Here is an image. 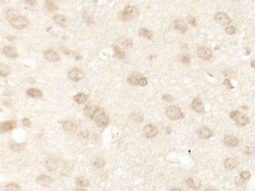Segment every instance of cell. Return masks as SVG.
<instances>
[{"mask_svg":"<svg viewBox=\"0 0 255 191\" xmlns=\"http://www.w3.org/2000/svg\"><path fill=\"white\" fill-rule=\"evenodd\" d=\"M83 76L82 71L77 68H73L68 73V76L69 78L73 81H79L83 78Z\"/></svg>","mask_w":255,"mask_h":191,"instance_id":"cell-8","label":"cell"},{"mask_svg":"<svg viewBox=\"0 0 255 191\" xmlns=\"http://www.w3.org/2000/svg\"><path fill=\"white\" fill-rule=\"evenodd\" d=\"M37 181L40 184L43 186H48L51 184L52 179L47 175H40L37 179Z\"/></svg>","mask_w":255,"mask_h":191,"instance_id":"cell-17","label":"cell"},{"mask_svg":"<svg viewBox=\"0 0 255 191\" xmlns=\"http://www.w3.org/2000/svg\"><path fill=\"white\" fill-rule=\"evenodd\" d=\"M9 22L12 27L18 29H23L29 24V21L27 18L19 15H13L10 16Z\"/></svg>","mask_w":255,"mask_h":191,"instance_id":"cell-3","label":"cell"},{"mask_svg":"<svg viewBox=\"0 0 255 191\" xmlns=\"http://www.w3.org/2000/svg\"><path fill=\"white\" fill-rule=\"evenodd\" d=\"M143 77V76L139 73H133L128 77V82L131 85H139V82Z\"/></svg>","mask_w":255,"mask_h":191,"instance_id":"cell-14","label":"cell"},{"mask_svg":"<svg viewBox=\"0 0 255 191\" xmlns=\"http://www.w3.org/2000/svg\"><path fill=\"white\" fill-rule=\"evenodd\" d=\"M5 190L6 191H21V188L18 185L15 183H11L7 185Z\"/></svg>","mask_w":255,"mask_h":191,"instance_id":"cell-28","label":"cell"},{"mask_svg":"<svg viewBox=\"0 0 255 191\" xmlns=\"http://www.w3.org/2000/svg\"><path fill=\"white\" fill-rule=\"evenodd\" d=\"M139 35L140 36H142L143 37L147 38L148 39H151L152 36H153L152 32L148 29L145 28H142L139 29Z\"/></svg>","mask_w":255,"mask_h":191,"instance_id":"cell-26","label":"cell"},{"mask_svg":"<svg viewBox=\"0 0 255 191\" xmlns=\"http://www.w3.org/2000/svg\"><path fill=\"white\" fill-rule=\"evenodd\" d=\"M45 8L48 11L53 12L57 9V6L52 1H47L45 2Z\"/></svg>","mask_w":255,"mask_h":191,"instance_id":"cell-27","label":"cell"},{"mask_svg":"<svg viewBox=\"0 0 255 191\" xmlns=\"http://www.w3.org/2000/svg\"><path fill=\"white\" fill-rule=\"evenodd\" d=\"M176 29L182 33H185L187 29V25L182 20H177L175 21V25Z\"/></svg>","mask_w":255,"mask_h":191,"instance_id":"cell-19","label":"cell"},{"mask_svg":"<svg viewBox=\"0 0 255 191\" xmlns=\"http://www.w3.org/2000/svg\"><path fill=\"white\" fill-rule=\"evenodd\" d=\"M226 32H227V33H228L229 35H233V34H234L235 33L236 30H235L234 27L230 26V27H227L226 28Z\"/></svg>","mask_w":255,"mask_h":191,"instance_id":"cell-34","label":"cell"},{"mask_svg":"<svg viewBox=\"0 0 255 191\" xmlns=\"http://www.w3.org/2000/svg\"><path fill=\"white\" fill-rule=\"evenodd\" d=\"M170 191H184L181 189L178 188H174L171 189Z\"/></svg>","mask_w":255,"mask_h":191,"instance_id":"cell-41","label":"cell"},{"mask_svg":"<svg viewBox=\"0 0 255 191\" xmlns=\"http://www.w3.org/2000/svg\"><path fill=\"white\" fill-rule=\"evenodd\" d=\"M186 185L189 188L192 189L193 190H197L200 188V183H197L194 181L193 179L189 178L187 179L186 181Z\"/></svg>","mask_w":255,"mask_h":191,"instance_id":"cell-23","label":"cell"},{"mask_svg":"<svg viewBox=\"0 0 255 191\" xmlns=\"http://www.w3.org/2000/svg\"><path fill=\"white\" fill-rule=\"evenodd\" d=\"M54 21L61 27H65L67 24V19L65 17L61 15H56L54 17Z\"/></svg>","mask_w":255,"mask_h":191,"instance_id":"cell-24","label":"cell"},{"mask_svg":"<svg viewBox=\"0 0 255 191\" xmlns=\"http://www.w3.org/2000/svg\"><path fill=\"white\" fill-rule=\"evenodd\" d=\"M9 68L6 65H1V74L2 76H6L9 74Z\"/></svg>","mask_w":255,"mask_h":191,"instance_id":"cell-31","label":"cell"},{"mask_svg":"<svg viewBox=\"0 0 255 191\" xmlns=\"http://www.w3.org/2000/svg\"><path fill=\"white\" fill-rule=\"evenodd\" d=\"M189 23H190L191 24L193 25H197V23L196 21V20L195 19H194V17H192L191 19H190L189 20Z\"/></svg>","mask_w":255,"mask_h":191,"instance_id":"cell-40","label":"cell"},{"mask_svg":"<svg viewBox=\"0 0 255 191\" xmlns=\"http://www.w3.org/2000/svg\"><path fill=\"white\" fill-rule=\"evenodd\" d=\"M181 60H182V62L185 63H188L189 62L190 58H189V57L188 56H183L182 57Z\"/></svg>","mask_w":255,"mask_h":191,"instance_id":"cell-39","label":"cell"},{"mask_svg":"<svg viewBox=\"0 0 255 191\" xmlns=\"http://www.w3.org/2000/svg\"><path fill=\"white\" fill-rule=\"evenodd\" d=\"M143 133L147 138H153L158 134V130L157 127L153 125H147L143 128Z\"/></svg>","mask_w":255,"mask_h":191,"instance_id":"cell-6","label":"cell"},{"mask_svg":"<svg viewBox=\"0 0 255 191\" xmlns=\"http://www.w3.org/2000/svg\"><path fill=\"white\" fill-rule=\"evenodd\" d=\"M96 166L98 167H102L104 165V162L102 159H97L95 163Z\"/></svg>","mask_w":255,"mask_h":191,"instance_id":"cell-37","label":"cell"},{"mask_svg":"<svg viewBox=\"0 0 255 191\" xmlns=\"http://www.w3.org/2000/svg\"><path fill=\"white\" fill-rule=\"evenodd\" d=\"M24 147H25V145L23 143H21V144H13L11 146L12 150L15 151H21L24 148Z\"/></svg>","mask_w":255,"mask_h":191,"instance_id":"cell-30","label":"cell"},{"mask_svg":"<svg viewBox=\"0 0 255 191\" xmlns=\"http://www.w3.org/2000/svg\"><path fill=\"white\" fill-rule=\"evenodd\" d=\"M3 53L5 55L9 58H16L18 55L17 51L16 48L12 46H6L3 49Z\"/></svg>","mask_w":255,"mask_h":191,"instance_id":"cell-12","label":"cell"},{"mask_svg":"<svg viewBox=\"0 0 255 191\" xmlns=\"http://www.w3.org/2000/svg\"><path fill=\"white\" fill-rule=\"evenodd\" d=\"M76 191H87L85 189H78V190H76Z\"/></svg>","mask_w":255,"mask_h":191,"instance_id":"cell-44","label":"cell"},{"mask_svg":"<svg viewBox=\"0 0 255 191\" xmlns=\"http://www.w3.org/2000/svg\"><path fill=\"white\" fill-rule=\"evenodd\" d=\"M197 55L199 58L204 60H209L212 57V51L211 49L205 47H201L197 50Z\"/></svg>","mask_w":255,"mask_h":191,"instance_id":"cell-7","label":"cell"},{"mask_svg":"<svg viewBox=\"0 0 255 191\" xmlns=\"http://www.w3.org/2000/svg\"><path fill=\"white\" fill-rule=\"evenodd\" d=\"M215 20L218 23L222 25H228L231 23V19L226 14L221 12H219L215 15Z\"/></svg>","mask_w":255,"mask_h":191,"instance_id":"cell-9","label":"cell"},{"mask_svg":"<svg viewBox=\"0 0 255 191\" xmlns=\"http://www.w3.org/2000/svg\"><path fill=\"white\" fill-rule=\"evenodd\" d=\"M197 134L199 137L202 139H208L210 138L212 133L210 129L207 127H202L197 131Z\"/></svg>","mask_w":255,"mask_h":191,"instance_id":"cell-15","label":"cell"},{"mask_svg":"<svg viewBox=\"0 0 255 191\" xmlns=\"http://www.w3.org/2000/svg\"><path fill=\"white\" fill-rule=\"evenodd\" d=\"M88 97L86 95L83 93H78L73 98V99L78 104H82L85 103L87 101Z\"/></svg>","mask_w":255,"mask_h":191,"instance_id":"cell-22","label":"cell"},{"mask_svg":"<svg viewBox=\"0 0 255 191\" xmlns=\"http://www.w3.org/2000/svg\"><path fill=\"white\" fill-rule=\"evenodd\" d=\"M27 94L29 97L33 98H41L43 96L42 92L39 89L36 88H31L29 89L27 91Z\"/></svg>","mask_w":255,"mask_h":191,"instance_id":"cell-18","label":"cell"},{"mask_svg":"<svg viewBox=\"0 0 255 191\" xmlns=\"http://www.w3.org/2000/svg\"><path fill=\"white\" fill-rule=\"evenodd\" d=\"M147 84V80L146 77L143 76L139 82V85L141 86H145Z\"/></svg>","mask_w":255,"mask_h":191,"instance_id":"cell-35","label":"cell"},{"mask_svg":"<svg viewBox=\"0 0 255 191\" xmlns=\"http://www.w3.org/2000/svg\"><path fill=\"white\" fill-rule=\"evenodd\" d=\"M76 183L78 186L85 187L89 186V182L86 178L83 177H79L76 179Z\"/></svg>","mask_w":255,"mask_h":191,"instance_id":"cell-25","label":"cell"},{"mask_svg":"<svg viewBox=\"0 0 255 191\" xmlns=\"http://www.w3.org/2000/svg\"><path fill=\"white\" fill-rule=\"evenodd\" d=\"M204 191H217L215 189L213 188H207Z\"/></svg>","mask_w":255,"mask_h":191,"instance_id":"cell-42","label":"cell"},{"mask_svg":"<svg viewBox=\"0 0 255 191\" xmlns=\"http://www.w3.org/2000/svg\"><path fill=\"white\" fill-rule=\"evenodd\" d=\"M166 114L169 118L173 120H177L182 118L183 114L181 109L176 106H170L167 107Z\"/></svg>","mask_w":255,"mask_h":191,"instance_id":"cell-5","label":"cell"},{"mask_svg":"<svg viewBox=\"0 0 255 191\" xmlns=\"http://www.w3.org/2000/svg\"><path fill=\"white\" fill-rule=\"evenodd\" d=\"M63 126L64 130L69 133L73 134L76 133L77 130V127L74 123L69 121H67L64 122Z\"/></svg>","mask_w":255,"mask_h":191,"instance_id":"cell-16","label":"cell"},{"mask_svg":"<svg viewBox=\"0 0 255 191\" xmlns=\"http://www.w3.org/2000/svg\"><path fill=\"white\" fill-rule=\"evenodd\" d=\"M240 177L244 180H246L251 177V174L248 171H242V172H241L240 174Z\"/></svg>","mask_w":255,"mask_h":191,"instance_id":"cell-32","label":"cell"},{"mask_svg":"<svg viewBox=\"0 0 255 191\" xmlns=\"http://www.w3.org/2000/svg\"><path fill=\"white\" fill-rule=\"evenodd\" d=\"M163 100L167 102H172L174 100V98L169 95H165L162 97Z\"/></svg>","mask_w":255,"mask_h":191,"instance_id":"cell-36","label":"cell"},{"mask_svg":"<svg viewBox=\"0 0 255 191\" xmlns=\"http://www.w3.org/2000/svg\"><path fill=\"white\" fill-rule=\"evenodd\" d=\"M251 66L253 68H255V60H253V61L251 62Z\"/></svg>","mask_w":255,"mask_h":191,"instance_id":"cell-43","label":"cell"},{"mask_svg":"<svg viewBox=\"0 0 255 191\" xmlns=\"http://www.w3.org/2000/svg\"><path fill=\"white\" fill-rule=\"evenodd\" d=\"M21 123L23 124V125L26 127H29L31 125V121H29V119L27 118H25L23 119L21 121Z\"/></svg>","mask_w":255,"mask_h":191,"instance_id":"cell-33","label":"cell"},{"mask_svg":"<svg viewBox=\"0 0 255 191\" xmlns=\"http://www.w3.org/2000/svg\"><path fill=\"white\" fill-rule=\"evenodd\" d=\"M224 165L226 168L229 170H232L237 167L238 162L233 158H228L225 160Z\"/></svg>","mask_w":255,"mask_h":191,"instance_id":"cell-20","label":"cell"},{"mask_svg":"<svg viewBox=\"0 0 255 191\" xmlns=\"http://www.w3.org/2000/svg\"><path fill=\"white\" fill-rule=\"evenodd\" d=\"M85 113L90 117L98 126H106L109 122V118L106 113L102 109L97 106H87L85 108Z\"/></svg>","mask_w":255,"mask_h":191,"instance_id":"cell-1","label":"cell"},{"mask_svg":"<svg viewBox=\"0 0 255 191\" xmlns=\"http://www.w3.org/2000/svg\"><path fill=\"white\" fill-rule=\"evenodd\" d=\"M114 51L115 55L120 58H123L125 57V54L124 52L121 51L117 45L114 46Z\"/></svg>","mask_w":255,"mask_h":191,"instance_id":"cell-29","label":"cell"},{"mask_svg":"<svg viewBox=\"0 0 255 191\" xmlns=\"http://www.w3.org/2000/svg\"><path fill=\"white\" fill-rule=\"evenodd\" d=\"M44 55L48 61L51 62H57L60 59L59 54L53 49H49L45 51Z\"/></svg>","mask_w":255,"mask_h":191,"instance_id":"cell-10","label":"cell"},{"mask_svg":"<svg viewBox=\"0 0 255 191\" xmlns=\"http://www.w3.org/2000/svg\"><path fill=\"white\" fill-rule=\"evenodd\" d=\"M224 142L228 147H236L239 143L238 138L232 135H226L224 138Z\"/></svg>","mask_w":255,"mask_h":191,"instance_id":"cell-11","label":"cell"},{"mask_svg":"<svg viewBox=\"0 0 255 191\" xmlns=\"http://www.w3.org/2000/svg\"><path fill=\"white\" fill-rule=\"evenodd\" d=\"M191 107L195 112L201 113L204 111V106L202 101L198 98H196L191 103Z\"/></svg>","mask_w":255,"mask_h":191,"instance_id":"cell-13","label":"cell"},{"mask_svg":"<svg viewBox=\"0 0 255 191\" xmlns=\"http://www.w3.org/2000/svg\"><path fill=\"white\" fill-rule=\"evenodd\" d=\"M231 118L235 121L239 126H244L249 122V118L246 115L240 113L238 110H234L230 114Z\"/></svg>","mask_w":255,"mask_h":191,"instance_id":"cell-4","label":"cell"},{"mask_svg":"<svg viewBox=\"0 0 255 191\" xmlns=\"http://www.w3.org/2000/svg\"><path fill=\"white\" fill-rule=\"evenodd\" d=\"M139 11L137 8L133 6L128 5L122 12L119 13V17L122 21H128L138 17Z\"/></svg>","mask_w":255,"mask_h":191,"instance_id":"cell-2","label":"cell"},{"mask_svg":"<svg viewBox=\"0 0 255 191\" xmlns=\"http://www.w3.org/2000/svg\"><path fill=\"white\" fill-rule=\"evenodd\" d=\"M16 125L15 122L12 121L5 122L1 123V129L2 131H9L14 129Z\"/></svg>","mask_w":255,"mask_h":191,"instance_id":"cell-21","label":"cell"},{"mask_svg":"<svg viewBox=\"0 0 255 191\" xmlns=\"http://www.w3.org/2000/svg\"><path fill=\"white\" fill-rule=\"evenodd\" d=\"M224 84L225 86L227 87L228 88H233L232 86L231 85V83H230V81L228 79H226L224 81Z\"/></svg>","mask_w":255,"mask_h":191,"instance_id":"cell-38","label":"cell"}]
</instances>
